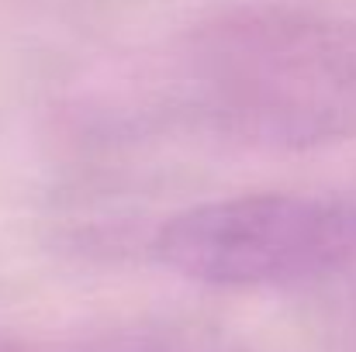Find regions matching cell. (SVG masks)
<instances>
[{"mask_svg": "<svg viewBox=\"0 0 356 352\" xmlns=\"http://www.w3.org/2000/svg\"><path fill=\"white\" fill-rule=\"evenodd\" d=\"M184 87L222 135L256 149L356 138V24L298 7H236L184 49Z\"/></svg>", "mask_w": 356, "mask_h": 352, "instance_id": "6da1fadb", "label": "cell"}, {"mask_svg": "<svg viewBox=\"0 0 356 352\" xmlns=\"http://www.w3.org/2000/svg\"><path fill=\"white\" fill-rule=\"evenodd\" d=\"M336 335L350 352H356V294H350V301H343L339 315H336Z\"/></svg>", "mask_w": 356, "mask_h": 352, "instance_id": "3957f363", "label": "cell"}, {"mask_svg": "<svg viewBox=\"0 0 356 352\" xmlns=\"http://www.w3.org/2000/svg\"><path fill=\"white\" fill-rule=\"evenodd\" d=\"M156 259L204 287H287L356 269V204L242 194L194 204L156 235Z\"/></svg>", "mask_w": 356, "mask_h": 352, "instance_id": "7a4b0ae2", "label": "cell"}]
</instances>
